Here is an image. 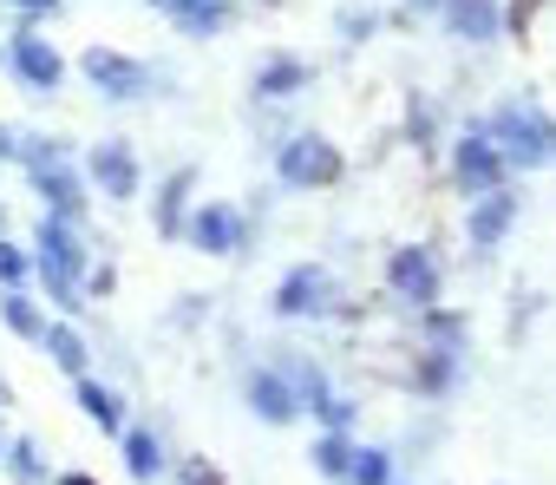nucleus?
I'll list each match as a JSON object with an SVG mask.
<instances>
[{
  "label": "nucleus",
  "mask_w": 556,
  "mask_h": 485,
  "mask_svg": "<svg viewBox=\"0 0 556 485\" xmlns=\"http://www.w3.org/2000/svg\"><path fill=\"white\" fill-rule=\"evenodd\" d=\"M491 145H497L504 158H517V164H536V158L556 151V132H549V125H523L517 112H504L497 132H491Z\"/></svg>",
  "instance_id": "obj_3"
},
{
  "label": "nucleus",
  "mask_w": 556,
  "mask_h": 485,
  "mask_svg": "<svg viewBox=\"0 0 556 485\" xmlns=\"http://www.w3.org/2000/svg\"><path fill=\"white\" fill-rule=\"evenodd\" d=\"M47 348H53V361H60L73 381H86V341H79L66 322H60V328H47Z\"/></svg>",
  "instance_id": "obj_15"
},
{
  "label": "nucleus",
  "mask_w": 556,
  "mask_h": 485,
  "mask_svg": "<svg viewBox=\"0 0 556 485\" xmlns=\"http://www.w3.org/2000/svg\"><path fill=\"white\" fill-rule=\"evenodd\" d=\"M452 164H458V184H465V190H497V184H504V151H497L491 138H465Z\"/></svg>",
  "instance_id": "obj_6"
},
{
  "label": "nucleus",
  "mask_w": 556,
  "mask_h": 485,
  "mask_svg": "<svg viewBox=\"0 0 556 485\" xmlns=\"http://www.w3.org/2000/svg\"><path fill=\"white\" fill-rule=\"evenodd\" d=\"M445 8H452V27H458L465 40L497 34V0H445Z\"/></svg>",
  "instance_id": "obj_11"
},
{
  "label": "nucleus",
  "mask_w": 556,
  "mask_h": 485,
  "mask_svg": "<svg viewBox=\"0 0 556 485\" xmlns=\"http://www.w3.org/2000/svg\"><path fill=\"white\" fill-rule=\"evenodd\" d=\"M387 276H393V289H400V296H413V302H432V296H439V270H432V257H426V250H393Z\"/></svg>",
  "instance_id": "obj_8"
},
{
  "label": "nucleus",
  "mask_w": 556,
  "mask_h": 485,
  "mask_svg": "<svg viewBox=\"0 0 556 485\" xmlns=\"http://www.w3.org/2000/svg\"><path fill=\"white\" fill-rule=\"evenodd\" d=\"M184 478H190V485H223V472H216L210 459H190V465H184Z\"/></svg>",
  "instance_id": "obj_24"
},
{
  "label": "nucleus",
  "mask_w": 556,
  "mask_h": 485,
  "mask_svg": "<svg viewBox=\"0 0 556 485\" xmlns=\"http://www.w3.org/2000/svg\"><path fill=\"white\" fill-rule=\"evenodd\" d=\"M14 73H21L27 86H40V92H47V86H60L66 60H60V53H53L40 34H14Z\"/></svg>",
  "instance_id": "obj_7"
},
{
  "label": "nucleus",
  "mask_w": 556,
  "mask_h": 485,
  "mask_svg": "<svg viewBox=\"0 0 556 485\" xmlns=\"http://www.w3.org/2000/svg\"><path fill=\"white\" fill-rule=\"evenodd\" d=\"M190 242H197V250H210V257H229L236 242H242V216L229 203H203L190 216Z\"/></svg>",
  "instance_id": "obj_4"
},
{
  "label": "nucleus",
  "mask_w": 556,
  "mask_h": 485,
  "mask_svg": "<svg viewBox=\"0 0 556 485\" xmlns=\"http://www.w3.org/2000/svg\"><path fill=\"white\" fill-rule=\"evenodd\" d=\"M0 315H8V328H14L21 341H40V335H47V322H40V309H34V302H27L21 289L8 296V309H0Z\"/></svg>",
  "instance_id": "obj_17"
},
{
  "label": "nucleus",
  "mask_w": 556,
  "mask_h": 485,
  "mask_svg": "<svg viewBox=\"0 0 556 485\" xmlns=\"http://www.w3.org/2000/svg\"><path fill=\"white\" fill-rule=\"evenodd\" d=\"M157 8H164V14H177L190 34H210V27H216V14H229L223 0H157Z\"/></svg>",
  "instance_id": "obj_14"
},
{
  "label": "nucleus",
  "mask_w": 556,
  "mask_h": 485,
  "mask_svg": "<svg viewBox=\"0 0 556 485\" xmlns=\"http://www.w3.org/2000/svg\"><path fill=\"white\" fill-rule=\"evenodd\" d=\"M348 485H393V459H387V452H354Z\"/></svg>",
  "instance_id": "obj_18"
},
{
  "label": "nucleus",
  "mask_w": 556,
  "mask_h": 485,
  "mask_svg": "<svg viewBox=\"0 0 556 485\" xmlns=\"http://www.w3.org/2000/svg\"><path fill=\"white\" fill-rule=\"evenodd\" d=\"M510 210H517V203H510L504 190H484V203L471 210V242H497V236L510 229Z\"/></svg>",
  "instance_id": "obj_10"
},
{
  "label": "nucleus",
  "mask_w": 556,
  "mask_h": 485,
  "mask_svg": "<svg viewBox=\"0 0 556 485\" xmlns=\"http://www.w3.org/2000/svg\"><path fill=\"white\" fill-rule=\"evenodd\" d=\"M295 79H302V66H295V60H275V66L262 73V92H289Z\"/></svg>",
  "instance_id": "obj_23"
},
{
  "label": "nucleus",
  "mask_w": 556,
  "mask_h": 485,
  "mask_svg": "<svg viewBox=\"0 0 556 485\" xmlns=\"http://www.w3.org/2000/svg\"><path fill=\"white\" fill-rule=\"evenodd\" d=\"M27 276H34V257H27V250H14V242L0 236V283H8V289H21Z\"/></svg>",
  "instance_id": "obj_21"
},
{
  "label": "nucleus",
  "mask_w": 556,
  "mask_h": 485,
  "mask_svg": "<svg viewBox=\"0 0 556 485\" xmlns=\"http://www.w3.org/2000/svg\"><path fill=\"white\" fill-rule=\"evenodd\" d=\"M118 439H125V459H131V472H138V478H151V472L164 465V459H157V439H151V433H118Z\"/></svg>",
  "instance_id": "obj_19"
},
{
  "label": "nucleus",
  "mask_w": 556,
  "mask_h": 485,
  "mask_svg": "<svg viewBox=\"0 0 556 485\" xmlns=\"http://www.w3.org/2000/svg\"><path fill=\"white\" fill-rule=\"evenodd\" d=\"M92 184L112 190V197H131V190H138V164H131V151H125V145H99V151H92Z\"/></svg>",
  "instance_id": "obj_9"
},
{
  "label": "nucleus",
  "mask_w": 556,
  "mask_h": 485,
  "mask_svg": "<svg viewBox=\"0 0 556 485\" xmlns=\"http://www.w3.org/2000/svg\"><path fill=\"white\" fill-rule=\"evenodd\" d=\"M315 465H321V472H334V478H348V465H354V446H348L341 433H328V439L315 446Z\"/></svg>",
  "instance_id": "obj_20"
},
{
  "label": "nucleus",
  "mask_w": 556,
  "mask_h": 485,
  "mask_svg": "<svg viewBox=\"0 0 556 485\" xmlns=\"http://www.w3.org/2000/svg\"><path fill=\"white\" fill-rule=\"evenodd\" d=\"M60 485H99V478H86V472H66V478H60Z\"/></svg>",
  "instance_id": "obj_26"
},
{
  "label": "nucleus",
  "mask_w": 556,
  "mask_h": 485,
  "mask_svg": "<svg viewBox=\"0 0 556 485\" xmlns=\"http://www.w3.org/2000/svg\"><path fill=\"white\" fill-rule=\"evenodd\" d=\"M14 8H27V14H53L60 0H14Z\"/></svg>",
  "instance_id": "obj_25"
},
{
  "label": "nucleus",
  "mask_w": 556,
  "mask_h": 485,
  "mask_svg": "<svg viewBox=\"0 0 556 485\" xmlns=\"http://www.w3.org/2000/svg\"><path fill=\"white\" fill-rule=\"evenodd\" d=\"M249 400H255L262 420H295V394L275 381V374H255V381H249Z\"/></svg>",
  "instance_id": "obj_12"
},
{
  "label": "nucleus",
  "mask_w": 556,
  "mask_h": 485,
  "mask_svg": "<svg viewBox=\"0 0 556 485\" xmlns=\"http://www.w3.org/2000/svg\"><path fill=\"white\" fill-rule=\"evenodd\" d=\"M315 289H321V270H295V283L282 289V309H308Z\"/></svg>",
  "instance_id": "obj_22"
},
{
  "label": "nucleus",
  "mask_w": 556,
  "mask_h": 485,
  "mask_svg": "<svg viewBox=\"0 0 556 485\" xmlns=\"http://www.w3.org/2000/svg\"><path fill=\"white\" fill-rule=\"evenodd\" d=\"M40 263H47V289L66 302L73 296V283L86 276V257H79V242H73V229H60V216H47L40 223Z\"/></svg>",
  "instance_id": "obj_1"
},
{
  "label": "nucleus",
  "mask_w": 556,
  "mask_h": 485,
  "mask_svg": "<svg viewBox=\"0 0 556 485\" xmlns=\"http://www.w3.org/2000/svg\"><path fill=\"white\" fill-rule=\"evenodd\" d=\"M334 171H341V151H334L328 138H295V145H282V177H289V184L315 190V184H334Z\"/></svg>",
  "instance_id": "obj_2"
},
{
  "label": "nucleus",
  "mask_w": 556,
  "mask_h": 485,
  "mask_svg": "<svg viewBox=\"0 0 556 485\" xmlns=\"http://www.w3.org/2000/svg\"><path fill=\"white\" fill-rule=\"evenodd\" d=\"M79 400H86V413H92V420H99V426L118 439V426H125V407H118V400H112L99 381H79Z\"/></svg>",
  "instance_id": "obj_16"
},
{
  "label": "nucleus",
  "mask_w": 556,
  "mask_h": 485,
  "mask_svg": "<svg viewBox=\"0 0 556 485\" xmlns=\"http://www.w3.org/2000/svg\"><path fill=\"white\" fill-rule=\"evenodd\" d=\"M79 66L92 73V86H99V92H118V99H138V92H144L138 60H125V53H112V47H92Z\"/></svg>",
  "instance_id": "obj_5"
},
{
  "label": "nucleus",
  "mask_w": 556,
  "mask_h": 485,
  "mask_svg": "<svg viewBox=\"0 0 556 485\" xmlns=\"http://www.w3.org/2000/svg\"><path fill=\"white\" fill-rule=\"evenodd\" d=\"M34 184L60 203V223H79L86 216V197H79V177H60V171H34Z\"/></svg>",
  "instance_id": "obj_13"
}]
</instances>
